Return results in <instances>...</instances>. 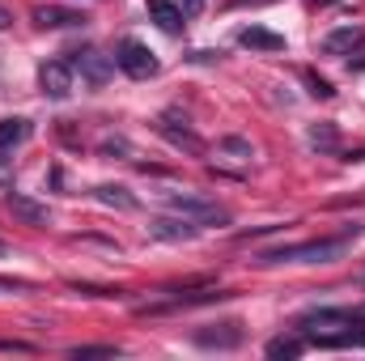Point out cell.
Here are the masks:
<instances>
[{"label":"cell","instance_id":"obj_7","mask_svg":"<svg viewBox=\"0 0 365 361\" xmlns=\"http://www.w3.org/2000/svg\"><path fill=\"white\" fill-rule=\"evenodd\" d=\"M149 234L162 238V243H191L200 234V225L191 217H153L149 221Z\"/></svg>","mask_w":365,"mask_h":361},{"label":"cell","instance_id":"obj_27","mask_svg":"<svg viewBox=\"0 0 365 361\" xmlns=\"http://www.w3.org/2000/svg\"><path fill=\"white\" fill-rule=\"evenodd\" d=\"M247 4H272V0H234V9H247Z\"/></svg>","mask_w":365,"mask_h":361},{"label":"cell","instance_id":"obj_21","mask_svg":"<svg viewBox=\"0 0 365 361\" xmlns=\"http://www.w3.org/2000/svg\"><path fill=\"white\" fill-rule=\"evenodd\" d=\"M102 153H123V158H132V145L119 141V136H110V141H102Z\"/></svg>","mask_w":365,"mask_h":361},{"label":"cell","instance_id":"obj_17","mask_svg":"<svg viewBox=\"0 0 365 361\" xmlns=\"http://www.w3.org/2000/svg\"><path fill=\"white\" fill-rule=\"evenodd\" d=\"M306 353V340H297V336H276V340H268V357H302Z\"/></svg>","mask_w":365,"mask_h":361},{"label":"cell","instance_id":"obj_16","mask_svg":"<svg viewBox=\"0 0 365 361\" xmlns=\"http://www.w3.org/2000/svg\"><path fill=\"white\" fill-rule=\"evenodd\" d=\"M158 132H162V136H166V141H170V145H179V149H191V153H204V141H200V136H195V132H191V128H170V123H158Z\"/></svg>","mask_w":365,"mask_h":361},{"label":"cell","instance_id":"obj_1","mask_svg":"<svg viewBox=\"0 0 365 361\" xmlns=\"http://www.w3.org/2000/svg\"><path fill=\"white\" fill-rule=\"evenodd\" d=\"M349 251V238H310V243H293V247H276L255 255L264 268L268 264H331Z\"/></svg>","mask_w":365,"mask_h":361},{"label":"cell","instance_id":"obj_8","mask_svg":"<svg viewBox=\"0 0 365 361\" xmlns=\"http://www.w3.org/2000/svg\"><path fill=\"white\" fill-rule=\"evenodd\" d=\"M361 43H365L361 26H340V30H331V34L323 39V56H349V51H357Z\"/></svg>","mask_w":365,"mask_h":361},{"label":"cell","instance_id":"obj_11","mask_svg":"<svg viewBox=\"0 0 365 361\" xmlns=\"http://www.w3.org/2000/svg\"><path fill=\"white\" fill-rule=\"evenodd\" d=\"M145 9H149V17H153V21H158L166 34H182V26H187L182 17H187V13H182L175 0H149Z\"/></svg>","mask_w":365,"mask_h":361},{"label":"cell","instance_id":"obj_20","mask_svg":"<svg viewBox=\"0 0 365 361\" xmlns=\"http://www.w3.org/2000/svg\"><path fill=\"white\" fill-rule=\"evenodd\" d=\"M306 86H310V93H314L319 102H327V98H336V90H331V81H323V77H314V73H306Z\"/></svg>","mask_w":365,"mask_h":361},{"label":"cell","instance_id":"obj_25","mask_svg":"<svg viewBox=\"0 0 365 361\" xmlns=\"http://www.w3.org/2000/svg\"><path fill=\"white\" fill-rule=\"evenodd\" d=\"M9 26H13V17H9V9L0 4V30H9Z\"/></svg>","mask_w":365,"mask_h":361},{"label":"cell","instance_id":"obj_19","mask_svg":"<svg viewBox=\"0 0 365 361\" xmlns=\"http://www.w3.org/2000/svg\"><path fill=\"white\" fill-rule=\"evenodd\" d=\"M119 349L115 345H77L73 349V357H115Z\"/></svg>","mask_w":365,"mask_h":361},{"label":"cell","instance_id":"obj_12","mask_svg":"<svg viewBox=\"0 0 365 361\" xmlns=\"http://www.w3.org/2000/svg\"><path fill=\"white\" fill-rule=\"evenodd\" d=\"M238 43L251 47V51H284V34H276L268 26H247V30L238 34Z\"/></svg>","mask_w":365,"mask_h":361},{"label":"cell","instance_id":"obj_26","mask_svg":"<svg viewBox=\"0 0 365 361\" xmlns=\"http://www.w3.org/2000/svg\"><path fill=\"white\" fill-rule=\"evenodd\" d=\"M349 68H353V73H361V68H365V56H353V60H349Z\"/></svg>","mask_w":365,"mask_h":361},{"label":"cell","instance_id":"obj_6","mask_svg":"<svg viewBox=\"0 0 365 361\" xmlns=\"http://www.w3.org/2000/svg\"><path fill=\"white\" fill-rule=\"evenodd\" d=\"M4 208H9L21 225H47V221H51L47 204H38V200L26 195V191H9V195H4Z\"/></svg>","mask_w":365,"mask_h":361},{"label":"cell","instance_id":"obj_22","mask_svg":"<svg viewBox=\"0 0 365 361\" xmlns=\"http://www.w3.org/2000/svg\"><path fill=\"white\" fill-rule=\"evenodd\" d=\"M0 289H9V293H17V289H30V280H9V276H0Z\"/></svg>","mask_w":365,"mask_h":361},{"label":"cell","instance_id":"obj_3","mask_svg":"<svg viewBox=\"0 0 365 361\" xmlns=\"http://www.w3.org/2000/svg\"><path fill=\"white\" fill-rule=\"evenodd\" d=\"M162 200H166L179 217H191V221H200V225H225V221H230V213H225V208H217V204H208V200H200V195L162 191Z\"/></svg>","mask_w":365,"mask_h":361},{"label":"cell","instance_id":"obj_28","mask_svg":"<svg viewBox=\"0 0 365 361\" xmlns=\"http://www.w3.org/2000/svg\"><path fill=\"white\" fill-rule=\"evenodd\" d=\"M314 4H331V0H314Z\"/></svg>","mask_w":365,"mask_h":361},{"label":"cell","instance_id":"obj_5","mask_svg":"<svg viewBox=\"0 0 365 361\" xmlns=\"http://www.w3.org/2000/svg\"><path fill=\"white\" fill-rule=\"evenodd\" d=\"M38 86H43L47 98L64 102V98L73 93V64H68V60H47V64L38 68Z\"/></svg>","mask_w":365,"mask_h":361},{"label":"cell","instance_id":"obj_18","mask_svg":"<svg viewBox=\"0 0 365 361\" xmlns=\"http://www.w3.org/2000/svg\"><path fill=\"white\" fill-rule=\"evenodd\" d=\"M217 149H221V153H230V158H255L251 141H242V136H221V141H217Z\"/></svg>","mask_w":365,"mask_h":361},{"label":"cell","instance_id":"obj_29","mask_svg":"<svg viewBox=\"0 0 365 361\" xmlns=\"http://www.w3.org/2000/svg\"><path fill=\"white\" fill-rule=\"evenodd\" d=\"M0 255H4V243H0Z\"/></svg>","mask_w":365,"mask_h":361},{"label":"cell","instance_id":"obj_14","mask_svg":"<svg viewBox=\"0 0 365 361\" xmlns=\"http://www.w3.org/2000/svg\"><path fill=\"white\" fill-rule=\"evenodd\" d=\"M26 136H30V119H21V115L0 119V149H4V153H9V149H17Z\"/></svg>","mask_w":365,"mask_h":361},{"label":"cell","instance_id":"obj_15","mask_svg":"<svg viewBox=\"0 0 365 361\" xmlns=\"http://www.w3.org/2000/svg\"><path fill=\"white\" fill-rule=\"evenodd\" d=\"M306 141H310L319 153H336V149H340V132H336V123H310Z\"/></svg>","mask_w":365,"mask_h":361},{"label":"cell","instance_id":"obj_10","mask_svg":"<svg viewBox=\"0 0 365 361\" xmlns=\"http://www.w3.org/2000/svg\"><path fill=\"white\" fill-rule=\"evenodd\" d=\"M93 200L106 204V208H119V213H136V208H140V200H136L128 187H119V183H102V187H93Z\"/></svg>","mask_w":365,"mask_h":361},{"label":"cell","instance_id":"obj_2","mask_svg":"<svg viewBox=\"0 0 365 361\" xmlns=\"http://www.w3.org/2000/svg\"><path fill=\"white\" fill-rule=\"evenodd\" d=\"M115 64H119L132 81H149V77H158V60H153V51H149L140 39H123L119 51H115Z\"/></svg>","mask_w":365,"mask_h":361},{"label":"cell","instance_id":"obj_9","mask_svg":"<svg viewBox=\"0 0 365 361\" xmlns=\"http://www.w3.org/2000/svg\"><path fill=\"white\" fill-rule=\"evenodd\" d=\"M34 21L47 26V30H68V26H81L86 13H77V9H60V4H38V9H34Z\"/></svg>","mask_w":365,"mask_h":361},{"label":"cell","instance_id":"obj_24","mask_svg":"<svg viewBox=\"0 0 365 361\" xmlns=\"http://www.w3.org/2000/svg\"><path fill=\"white\" fill-rule=\"evenodd\" d=\"M179 9H182V13H200V9H204V0H179Z\"/></svg>","mask_w":365,"mask_h":361},{"label":"cell","instance_id":"obj_13","mask_svg":"<svg viewBox=\"0 0 365 361\" xmlns=\"http://www.w3.org/2000/svg\"><path fill=\"white\" fill-rule=\"evenodd\" d=\"M200 349H238L242 345V327L238 323H221L217 332H195Z\"/></svg>","mask_w":365,"mask_h":361},{"label":"cell","instance_id":"obj_4","mask_svg":"<svg viewBox=\"0 0 365 361\" xmlns=\"http://www.w3.org/2000/svg\"><path fill=\"white\" fill-rule=\"evenodd\" d=\"M68 64H73V68L90 81L93 90H102V86L115 77V56H102V51H77Z\"/></svg>","mask_w":365,"mask_h":361},{"label":"cell","instance_id":"obj_23","mask_svg":"<svg viewBox=\"0 0 365 361\" xmlns=\"http://www.w3.org/2000/svg\"><path fill=\"white\" fill-rule=\"evenodd\" d=\"M0 153H4V149H0ZM13 179V166H9V158H0V183H9Z\"/></svg>","mask_w":365,"mask_h":361}]
</instances>
